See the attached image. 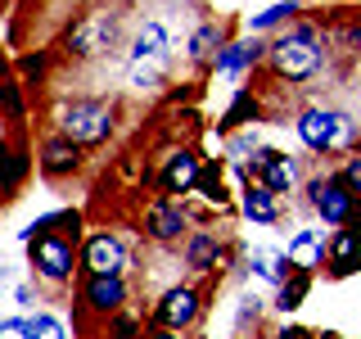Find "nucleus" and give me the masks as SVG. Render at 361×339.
Listing matches in <instances>:
<instances>
[{"label":"nucleus","mask_w":361,"mask_h":339,"mask_svg":"<svg viewBox=\"0 0 361 339\" xmlns=\"http://www.w3.org/2000/svg\"><path fill=\"white\" fill-rule=\"evenodd\" d=\"M199 195H203V203H217V208H226V186H221V163H217V158H212V163H203Z\"/></svg>","instance_id":"obj_25"},{"label":"nucleus","mask_w":361,"mask_h":339,"mask_svg":"<svg viewBox=\"0 0 361 339\" xmlns=\"http://www.w3.org/2000/svg\"><path fill=\"white\" fill-rule=\"evenodd\" d=\"M293 14H298V0H276L271 9H262V14L248 18V37H262V32L280 28V23H293Z\"/></svg>","instance_id":"obj_21"},{"label":"nucleus","mask_w":361,"mask_h":339,"mask_svg":"<svg viewBox=\"0 0 361 339\" xmlns=\"http://www.w3.org/2000/svg\"><path fill=\"white\" fill-rule=\"evenodd\" d=\"M248 267H253L262 280H271L276 290L293 276V267H289V254H285V249H248Z\"/></svg>","instance_id":"obj_19"},{"label":"nucleus","mask_w":361,"mask_h":339,"mask_svg":"<svg viewBox=\"0 0 361 339\" xmlns=\"http://www.w3.org/2000/svg\"><path fill=\"white\" fill-rule=\"evenodd\" d=\"M325 267H330L334 280H348V276H357V271H361V231H357V226H343V231L330 235Z\"/></svg>","instance_id":"obj_12"},{"label":"nucleus","mask_w":361,"mask_h":339,"mask_svg":"<svg viewBox=\"0 0 361 339\" xmlns=\"http://www.w3.org/2000/svg\"><path fill=\"white\" fill-rule=\"evenodd\" d=\"M23 172H27V158H23L18 150H9V190H18V181Z\"/></svg>","instance_id":"obj_29"},{"label":"nucleus","mask_w":361,"mask_h":339,"mask_svg":"<svg viewBox=\"0 0 361 339\" xmlns=\"http://www.w3.org/2000/svg\"><path fill=\"white\" fill-rule=\"evenodd\" d=\"M127 267H131V254H127L118 231L86 235V244H82V271L86 276H122Z\"/></svg>","instance_id":"obj_7"},{"label":"nucleus","mask_w":361,"mask_h":339,"mask_svg":"<svg viewBox=\"0 0 361 339\" xmlns=\"http://www.w3.org/2000/svg\"><path fill=\"white\" fill-rule=\"evenodd\" d=\"M307 203H312L316 218H321L325 226H334V231L353 226V222H357V208H361V199L343 186V177H338V172L312 177V181H307Z\"/></svg>","instance_id":"obj_4"},{"label":"nucleus","mask_w":361,"mask_h":339,"mask_svg":"<svg viewBox=\"0 0 361 339\" xmlns=\"http://www.w3.org/2000/svg\"><path fill=\"white\" fill-rule=\"evenodd\" d=\"M253 118H257L253 90H240V95H235V105L221 113V131H235V127H244V122H253Z\"/></svg>","instance_id":"obj_23"},{"label":"nucleus","mask_w":361,"mask_h":339,"mask_svg":"<svg viewBox=\"0 0 361 339\" xmlns=\"http://www.w3.org/2000/svg\"><path fill=\"white\" fill-rule=\"evenodd\" d=\"M262 59H267V45L257 37H240V41H226V50L217 54V73L231 77V82H240V77L253 73Z\"/></svg>","instance_id":"obj_13"},{"label":"nucleus","mask_w":361,"mask_h":339,"mask_svg":"<svg viewBox=\"0 0 361 339\" xmlns=\"http://www.w3.org/2000/svg\"><path fill=\"white\" fill-rule=\"evenodd\" d=\"M113 45H118V14H109V9L82 14L68 28V54H77V59H99Z\"/></svg>","instance_id":"obj_5"},{"label":"nucleus","mask_w":361,"mask_h":339,"mask_svg":"<svg viewBox=\"0 0 361 339\" xmlns=\"http://www.w3.org/2000/svg\"><path fill=\"white\" fill-rule=\"evenodd\" d=\"M199 177H203V158L195 150H172L163 158L158 186H163V195H190V190H199Z\"/></svg>","instance_id":"obj_10"},{"label":"nucleus","mask_w":361,"mask_h":339,"mask_svg":"<svg viewBox=\"0 0 361 339\" xmlns=\"http://www.w3.org/2000/svg\"><path fill=\"white\" fill-rule=\"evenodd\" d=\"M145 235H149L154 244H185L190 240V213H185V203L172 199V195L154 199L149 208H145Z\"/></svg>","instance_id":"obj_8"},{"label":"nucleus","mask_w":361,"mask_h":339,"mask_svg":"<svg viewBox=\"0 0 361 339\" xmlns=\"http://www.w3.org/2000/svg\"><path fill=\"white\" fill-rule=\"evenodd\" d=\"M240 213L253 226H276L280 222V195L271 186H262V181H244L240 190Z\"/></svg>","instance_id":"obj_15"},{"label":"nucleus","mask_w":361,"mask_h":339,"mask_svg":"<svg viewBox=\"0 0 361 339\" xmlns=\"http://www.w3.org/2000/svg\"><path fill=\"white\" fill-rule=\"evenodd\" d=\"M293 131H298V141L307 145L312 154H330V150H348V154H353L357 150V136H361L357 122L348 118V113L330 109V105L302 109L298 122H293Z\"/></svg>","instance_id":"obj_2"},{"label":"nucleus","mask_w":361,"mask_h":339,"mask_svg":"<svg viewBox=\"0 0 361 339\" xmlns=\"http://www.w3.org/2000/svg\"><path fill=\"white\" fill-rule=\"evenodd\" d=\"M231 339H248V335H231Z\"/></svg>","instance_id":"obj_33"},{"label":"nucleus","mask_w":361,"mask_h":339,"mask_svg":"<svg viewBox=\"0 0 361 339\" xmlns=\"http://www.w3.org/2000/svg\"><path fill=\"white\" fill-rule=\"evenodd\" d=\"M0 339H32L27 316H5V321H0Z\"/></svg>","instance_id":"obj_28"},{"label":"nucleus","mask_w":361,"mask_h":339,"mask_svg":"<svg viewBox=\"0 0 361 339\" xmlns=\"http://www.w3.org/2000/svg\"><path fill=\"white\" fill-rule=\"evenodd\" d=\"M302 339H312V335H302Z\"/></svg>","instance_id":"obj_34"},{"label":"nucleus","mask_w":361,"mask_h":339,"mask_svg":"<svg viewBox=\"0 0 361 339\" xmlns=\"http://www.w3.org/2000/svg\"><path fill=\"white\" fill-rule=\"evenodd\" d=\"M180 258L190 271H217L226 258V240L217 231H190V240L180 244Z\"/></svg>","instance_id":"obj_16"},{"label":"nucleus","mask_w":361,"mask_h":339,"mask_svg":"<svg viewBox=\"0 0 361 339\" xmlns=\"http://www.w3.org/2000/svg\"><path fill=\"white\" fill-rule=\"evenodd\" d=\"M338 177H343V186L353 190V195L361 199V150H353L343 158V167H338Z\"/></svg>","instance_id":"obj_27"},{"label":"nucleus","mask_w":361,"mask_h":339,"mask_svg":"<svg viewBox=\"0 0 361 339\" xmlns=\"http://www.w3.org/2000/svg\"><path fill=\"white\" fill-rule=\"evenodd\" d=\"M267 64H271V73L285 77V82H312V77L321 73V64H325L321 32L307 28V23L280 32V37L267 45Z\"/></svg>","instance_id":"obj_1"},{"label":"nucleus","mask_w":361,"mask_h":339,"mask_svg":"<svg viewBox=\"0 0 361 339\" xmlns=\"http://www.w3.org/2000/svg\"><path fill=\"white\" fill-rule=\"evenodd\" d=\"M37 163H41L45 177H68V172L82 167V145L68 141V136H50V141H41Z\"/></svg>","instance_id":"obj_17"},{"label":"nucleus","mask_w":361,"mask_h":339,"mask_svg":"<svg viewBox=\"0 0 361 339\" xmlns=\"http://www.w3.org/2000/svg\"><path fill=\"white\" fill-rule=\"evenodd\" d=\"M271 339H302V331H289V326H285V331H276Z\"/></svg>","instance_id":"obj_32"},{"label":"nucleus","mask_w":361,"mask_h":339,"mask_svg":"<svg viewBox=\"0 0 361 339\" xmlns=\"http://www.w3.org/2000/svg\"><path fill=\"white\" fill-rule=\"evenodd\" d=\"M109 335H113V339H145L140 321H135L131 312H118V316H109Z\"/></svg>","instance_id":"obj_26"},{"label":"nucleus","mask_w":361,"mask_h":339,"mask_svg":"<svg viewBox=\"0 0 361 339\" xmlns=\"http://www.w3.org/2000/svg\"><path fill=\"white\" fill-rule=\"evenodd\" d=\"M226 50V32L221 23H199L195 37H190V59H212L217 64V54Z\"/></svg>","instance_id":"obj_20"},{"label":"nucleus","mask_w":361,"mask_h":339,"mask_svg":"<svg viewBox=\"0 0 361 339\" xmlns=\"http://www.w3.org/2000/svg\"><path fill=\"white\" fill-rule=\"evenodd\" d=\"M199 316H203V294L195 285H167L163 294H158V303H154L158 331H180L185 335Z\"/></svg>","instance_id":"obj_6"},{"label":"nucleus","mask_w":361,"mask_h":339,"mask_svg":"<svg viewBox=\"0 0 361 339\" xmlns=\"http://www.w3.org/2000/svg\"><path fill=\"white\" fill-rule=\"evenodd\" d=\"M167 50H172V45H167V28L158 18H149V23H140V32H135L131 37V59L127 64H167Z\"/></svg>","instance_id":"obj_18"},{"label":"nucleus","mask_w":361,"mask_h":339,"mask_svg":"<svg viewBox=\"0 0 361 339\" xmlns=\"http://www.w3.org/2000/svg\"><path fill=\"white\" fill-rule=\"evenodd\" d=\"M253 181L271 186L276 195H293L302 186V158H293L285 150H262L253 158Z\"/></svg>","instance_id":"obj_9"},{"label":"nucleus","mask_w":361,"mask_h":339,"mask_svg":"<svg viewBox=\"0 0 361 339\" xmlns=\"http://www.w3.org/2000/svg\"><path fill=\"white\" fill-rule=\"evenodd\" d=\"M27 331H32V339H68V326L54 312H45V308L27 312Z\"/></svg>","instance_id":"obj_24"},{"label":"nucleus","mask_w":361,"mask_h":339,"mask_svg":"<svg viewBox=\"0 0 361 339\" xmlns=\"http://www.w3.org/2000/svg\"><path fill=\"white\" fill-rule=\"evenodd\" d=\"M145 339H180V331H149Z\"/></svg>","instance_id":"obj_31"},{"label":"nucleus","mask_w":361,"mask_h":339,"mask_svg":"<svg viewBox=\"0 0 361 339\" xmlns=\"http://www.w3.org/2000/svg\"><path fill=\"white\" fill-rule=\"evenodd\" d=\"M289 267L293 271H316L325 263V254H330V235L325 231H316V226H302V231H293L289 235Z\"/></svg>","instance_id":"obj_14"},{"label":"nucleus","mask_w":361,"mask_h":339,"mask_svg":"<svg viewBox=\"0 0 361 339\" xmlns=\"http://www.w3.org/2000/svg\"><path fill=\"white\" fill-rule=\"evenodd\" d=\"M127 280L122 276H86L82 280V308L99 312V316H118L127 312Z\"/></svg>","instance_id":"obj_11"},{"label":"nucleus","mask_w":361,"mask_h":339,"mask_svg":"<svg viewBox=\"0 0 361 339\" xmlns=\"http://www.w3.org/2000/svg\"><path fill=\"white\" fill-rule=\"evenodd\" d=\"M59 136H68V141L77 145H99L113 136V122H118V109L109 105V100H95V95H82V100H68V105L59 109Z\"/></svg>","instance_id":"obj_3"},{"label":"nucleus","mask_w":361,"mask_h":339,"mask_svg":"<svg viewBox=\"0 0 361 339\" xmlns=\"http://www.w3.org/2000/svg\"><path fill=\"white\" fill-rule=\"evenodd\" d=\"M257 316H262V299H244V308H240V321H253V326H257Z\"/></svg>","instance_id":"obj_30"},{"label":"nucleus","mask_w":361,"mask_h":339,"mask_svg":"<svg viewBox=\"0 0 361 339\" xmlns=\"http://www.w3.org/2000/svg\"><path fill=\"white\" fill-rule=\"evenodd\" d=\"M307 290H312V271H293L285 285L276 290V308L280 312H298L302 299H307Z\"/></svg>","instance_id":"obj_22"}]
</instances>
